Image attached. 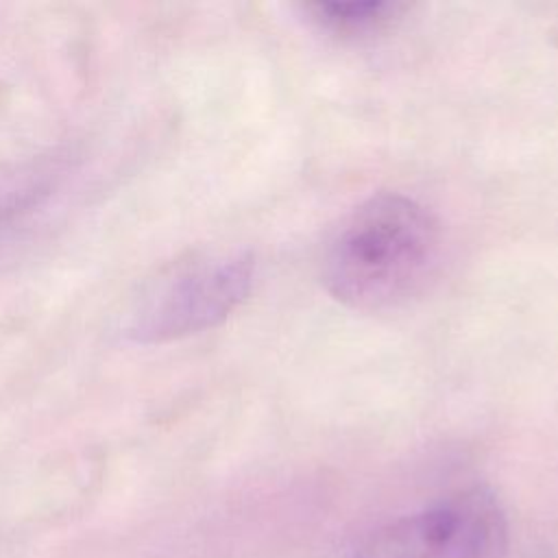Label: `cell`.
Returning <instances> with one entry per match:
<instances>
[{
    "mask_svg": "<svg viewBox=\"0 0 558 558\" xmlns=\"http://www.w3.org/2000/svg\"><path fill=\"white\" fill-rule=\"evenodd\" d=\"M248 253L203 255L157 279L129 314L124 333L140 344L166 342L222 323L253 288Z\"/></svg>",
    "mask_w": 558,
    "mask_h": 558,
    "instance_id": "2",
    "label": "cell"
},
{
    "mask_svg": "<svg viewBox=\"0 0 558 558\" xmlns=\"http://www.w3.org/2000/svg\"><path fill=\"white\" fill-rule=\"evenodd\" d=\"M508 543L497 495L469 486L381 525L353 558H506Z\"/></svg>",
    "mask_w": 558,
    "mask_h": 558,
    "instance_id": "3",
    "label": "cell"
},
{
    "mask_svg": "<svg viewBox=\"0 0 558 558\" xmlns=\"http://www.w3.org/2000/svg\"><path fill=\"white\" fill-rule=\"evenodd\" d=\"M440 253L442 225L429 207L401 192H377L331 235L323 283L351 310H392L427 286Z\"/></svg>",
    "mask_w": 558,
    "mask_h": 558,
    "instance_id": "1",
    "label": "cell"
},
{
    "mask_svg": "<svg viewBox=\"0 0 558 558\" xmlns=\"http://www.w3.org/2000/svg\"><path fill=\"white\" fill-rule=\"evenodd\" d=\"M310 20L338 37H368L392 26L408 11L403 2L364 0V2H310L305 4Z\"/></svg>",
    "mask_w": 558,
    "mask_h": 558,
    "instance_id": "4",
    "label": "cell"
}]
</instances>
